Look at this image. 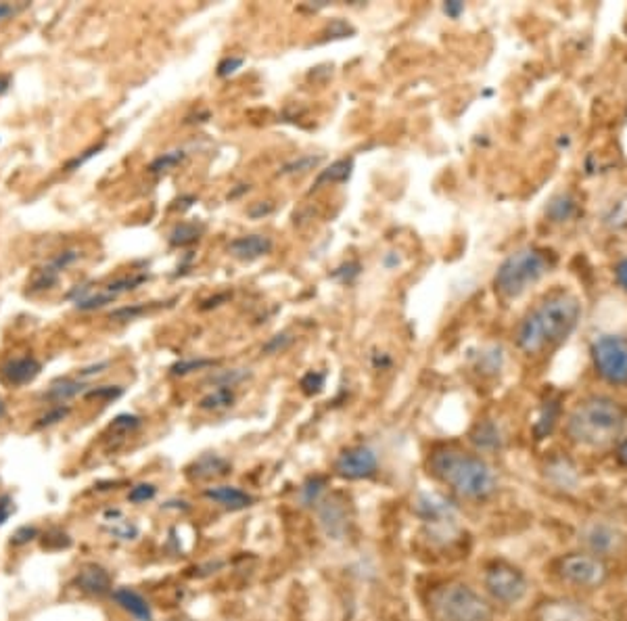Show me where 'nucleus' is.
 Returning <instances> with one entry per match:
<instances>
[{
	"label": "nucleus",
	"instance_id": "680f3d73",
	"mask_svg": "<svg viewBox=\"0 0 627 621\" xmlns=\"http://www.w3.org/2000/svg\"><path fill=\"white\" fill-rule=\"evenodd\" d=\"M11 84H13V78H11V75H6V73H4V75H0V97L9 92Z\"/></svg>",
	"mask_w": 627,
	"mask_h": 621
},
{
	"label": "nucleus",
	"instance_id": "de8ad7c7",
	"mask_svg": "<svg viewBox=\"0 0 627 621\" xmlns=\"http://www.w3.org/2000/svg\"><path fill=\"white\" fill-rule=\"evenodd\" d=\"M354 28L345 22V19H332L329 25V38H348L349 34H354Z\"/></svg>",
	"mask_w": 627,
	"mask_h": 621
},
{
	"label": "nucleus",
	"instance_id": "09e8293b",
	"mask_svg": "<svg viewBox=\"0 0 627 621\" xmlns=\"http://www.w3.org/2000/svg\"><path fill=\"white\" fill-rule=\"evenodd\" d=\"M274 211V203H270V201H257V203H253L247 210L249 213V218H253V220H262V218H266L270 216V213Z\"/></svg>",
	"mask_w": 627,
	"mask_h": 621
},
{
	"label": "nucleus",
	"instance_id": "cd10ccee",
	"mask_svg": "<svg viewBox=\"0 0 627 621\" xmlns=\"http://www.w3.org/2000/svg\"><path fill=\"white\" fill-rule=\"evenodd\" d=\"M324 161V155H299L295 157V160L287 161L285 166H280L279 176H297V174H305L310 172V169H316L320 163Z\"/></svg>",
	"mask_w": 627,
	"mask_h": 621
},
{
	"label": "nucleus",
	"instance_id": "9d476101",
	"mask_svg": "<svg viewBox=\"0 0 627 621\" xmlns=\"http://www.w3.org/2000/svg\"><path fill=\"white\" fill-rule=\"evenodd\" d=\"M376 469H379V458L368 445H351V448L343 450L335 461L337 475L349 481L368 479L376 473Z\"/></svg>",
	"mask_w": 627,
	"mask_h": 621
},
{
	"label": "nucleus",
	"instance_id": "9b49d317",
	"mask_svg": "<svg viewBox=\"0 0 627 621\" xmlns=\"http://www.w3.org/2000/svg\"><path fill=\"white\" fill-rule=\"evenodd\" d=\"M533 621H600L594 608L571 599H550L539 602Z\"/></svg>",
	"mask_w": 627,
	"mask_h": 621
},
{
	"label": "nucleus",
	"instance_id": "a19ab883",
	"mask_svg": "<svg viewBox=\"0 0 627 621\" xmlns=\"http://www.w3.org/2000/svg\"><path fill=\"white\" fill-rule=\"evenodd\" d=\"M69 412H72V408H69V406L56 404L55 408H50V410H48L47 414H42V417L38 418L36 429H44V427H53V425H56V423H59V420L65 418Z\"/></svg>",
	"mask_w": 627,
	"mask_h": 621
},
{
	"label": "nucleus",
	"instance_id": "c03bdc74",
	"mask_svg": "<svg viewBox=\"0 0 627 621\" xmlns=\"http://www.w3.org/2000/svg\"><path fill=\"white\" fill-rule=\"evenodd\" d=\"M155 494H157V487L153 486V483H138V486L130 489L128 500L134 502V505H141V502L153 500Z\"/></svg>",
	"mask_w": 627,
	"mask_h": 621
},
{
	"label": "nucleus",
	"instance_id": "69168bd1",
	"mask_svg": "<svg viewBox=\"0 0 627 621\" xmlns=\"http://www.w3.org/2000/svg\"><path fill=\"white\" fill-rule=\"evenodd\" d=\"M166 621H193V619H188V617H169Z\"/></svg>",
	"mask_w": 627,
	"mask_h": 621
},
{
	"label": "nucleus",
	"instance_id": "ddd939ff",
	"mask_svg": "<svg viewBox=\"0 0 627 621\" xmlns=\"http://www.w3.org/2000/svg\"><path fill=\"white\" fill-rule=\"evenodd\" d=\"M73 586L88 596H105L113 592L109 571L97 563H86L73 577Z\"/></svg>",
	"mask_w": 627,
	"mask_h": 621
},
{
	"label": "nucleus",
	"instance_id": "79ce46f5",
	"mask_svg": "<svg viewBox=\"0 0 627 621\" xmlns=\"http://www.w3.org/2000/svg\"><path fill=\"white\" fill-rule=\"evenodd\" d=\"M105 149V142H99V144H94V147H90V149H86L84 151V153H80V155H75L73 157V160H69L67 163H65V168H63V169H65V172H73V169H80L82 166H84V163L86 161H90L92 160V157H97L99 153H100V151H103Z\"/></svg>",
	"mask_w": 627,
	"mask_h": 621
},
{
	"label": "nucleus",
	"instance_id": "7c9ffc66",
	"mask_svg": "<svg viewBox=\"0 0 627 621\" xmlns=\"http://www.w3.org/2000/svg\"><path fill=\"white\" fill-rule=\"evenodd\" d=\"M251 373L247 368H230V370H218V373H211L207 383H211L213 387H236L238 383L247 381Z\"/></svg>",
	"mask_w": 627,
	"mask_h": 621
},
{
	"label": "nucleus",
	"instance_id": "c9c22d12",
	"mask_svg": "<svg viewBox=\"0 0 627 621\" xmlns=\"http://www.w3.org/2000/svg\"><path fill=\"white\" fill-rule=\"evenodd\" d=\"M295 341V337L291 335L288 331H282V332H276V335H272L268 339L266 343L262 345V354H266V356H274V354H282V351L291 348V343Z\"/></svg>",
	"mask_w": 627,
	"mask_h": 621
},
{
	"label": "nucleus",
	"instance_id": "6ab92c4d",
	"mask_svg": "<svg viewBox=\"0 0 627 621\" xmlns=\"http://www.w3.org/2000/svg\"><path fill=\"white\" fill-rule=\"evenodd\" d=\"M417 513L425 521H433V523H443V521H451L454 517V508L451 502L442 498L437 494H423L417 502Z\"/></svg>",
	"mask_w": 627,
	"mask_h": 621
},
{
	"label": "nucleus",
	"instance_id": "b1692460",
	"mask_svg": "<svg viewBox=\"0 0 627 621\" xmlns=\"http://www.w3.org/2000/svg\"><path fill=\"white\" fill-rule=\"evenodd\" d=\"M61 266L56 263L55 260H50L47 266H42V268H38L34 276L30 279V289L28 291L30 293H40V291H48V289H53L56 282H59V276H61Z\"/></svg>",
	"mask_w": 627,
	"mask_h": 621
},
{
	"label": "nucleus",
	"instance_id": "8fccbe9b",
	"mask_svg": "<svg viewBox=\"0 0 627 621\" xmlns=\"http://www.w3.org/2000/svg\"><path fill=\"white\" fill-rule=\"evenodd\" d=\"M109 368V362L103 360V362H94L90 364V367H84V368H80L78 370V379H90V376H97V375H103L105 370Z\"/></svg>",
	"mask_w": 627,
	"mask_h": 621
},
{
	"label": "nucleus",
	"instance_id": "e2e57ef3",
	"mask_svg": "<svg viewBox=\"0 0 627 621\" xmlns=\"http://www.w3.org/2000/svg\"><path fill=\"white\" fill-rule=\"evenodd\" d=\"M247 191H249V185H238V188H235V191H232L228 197L235 199V197H238V194H243V193H247Z\"/></svg>",
	"mask_w": 627,
	"mask_h": 621
},
{
	"label": "nucleus",
	"instance_id": "f8f14e48",
	"mask_svg": "<svg viewBox=\"0 0 627 621\" xmlns=\"http://www.w3.org/2000/svg\"><path fill=\"white\" fill-rule=\"evenodd\" d=\"M318 519L324 533L332 539H341L349 530L351 506L343 494H332L318 502Z\"/></svg>",
	"mask_w": 627,
	"mask_h": 621
},
{
	"label": "nucleus",
	"instance_id": "f3484780",
	"mask_svg": "<svg viewBox=\"0 0 627 621\" xmlns=\"http://www.w3.org/2000/svg\"><path fill=\"white\" fill-rule=\"evenodd\" d=\"M203 496L207 500L216 502V505L230 508V511H243V508H247L253 505V496L243 492L241 487L235 486H213L207 487Z\"/></svg>",
	"mask_w": 627,
	"mask_h": 621
},
{
	"label": "nucleus",
	"instance_id": "72a5a7b5",
	"mask_svg": "<svg viewBox=\"0 0 627 621\" xmlns=\"http://www.w3.org/2000/svg\"><path fill=\"white\" fill-rule=\"evenodd\" d=\"M362 270L364 268H362L360 262L349 260V262L339 263V266L331 272V279L337 280V282H341V285H354V282L360 279Z\"/></svg>",
	"mask_w": 627,
	"mask_h": 621
},
{
	"label": "nucleus",
	"instance_id": "5fc2aeb1",
	"mask_svg": "<svg viewBox=\"0 0 627 621\" xmlns=\"http://www.w3.org/2000/svg\"><path fill=\"white\" fill-rule=\"evenodd\" d=\"M23 9H28V3H23V4L0 3V22H4V19H9V17H15L17 13H21Z\"/></svg>",
	"mask_w": 627,
	"mask_h": 621
},
{
	"label": "nucleus",
	"instance_id": "a18cd8bd",
	"mask_svg": "<svg viewBox=\"0 0 627 621\" xmlns=\"http://www.w3.org/2000/svg\"><path fill=\"white\" fill-rule=\"evenodd\" d=\"M243 63H245L243 56H226V59L218 63V69H216L218 78H230V75H235L238 69L243 67Z\"/></svg>",
	"mask_w": 627,
	"mask_h": 621
},
{
	"label": "nucleus",
	"instance_id": "473e14b6",
	"mask_svg": "<svg viewBox=\"0 0 627 621\" xmlns=\"http://www.w3.org/2000/svg\"><path fill=\"white\" fill-rule=\"evenodd\" d=\"M575 211V203L573 199L569 197V194H558L545 207V213H548V218L552 222H564V220L571 218V213Z\"/></svg>",
	"mask_w": 627,
	"mask_h": 621
},
{
	"label": "nucleus",
	"instance_id": "2f4dec72",
	"mask_svg": "<svg viewBox=\"0 0 627 621\" xmlns=\"http://www.w3.org/2000/svg\"><path fill=\"white\" fill-rule=\"evenodd\" d=\"M558 418V401L556 400H548L542 408V414H539V420L536 425H533V433H536L537 439H542L548 436L552 431V427H554Z\"/></svg>",
	"mask_w": 627,
	"mask_h": 621
},
{
	"label": "nucleus",
	"instance_id": "37998d69",
	"mask_svg": "<svg viewBox=\"0 0 627 621\" xmlns=\"http://www.w3.org/2000/svg\"><path fill=\"white\" fill-rule=\"evenodd\" d=\"M502 367V351L500 349H492V351H483L479 356V364H477V368L483 370V373H495V370H500Z\"/></svg>",
	"mask_w": 627,
	"mask_h": 621
},
{
	"label": "nucleus",
	"instance_id": "13d9d810",
	"mask_svg": "<svg viewBox=\"0 0 627 621\" xmlns=\"http://www.w3.org/2000/svg\"><path fill=\"white\" fill-rule=\"evenodd\" d=\"M401 263V257L398 251H387L385 255H382V266H385L387 270H395Z\"/></svg>",
	"mask_w": 627,
	"mask_h": 621
},
{
	"label": "nucleus",
	"instance_id": "a211bd4d",
	"mask_svg": "<svg viewBox=\"0 0 627 621\" xmlns=\"http://www.w3.org/2000/svg\"><path fill=\"white\" fill-rule=\"evenodd\" d=\"M583 542L588 544V548L592 550V555H605V552L617 550L623 538L619 536L617 531L611 530L606 525H592L589 530L583 533Z\"/></svg>",
	"mask_w": 627,
	"mask_h": 621
},
{
	"label": "nucleus",
	"instance_id": "6e6552de",
	"mask_svg": "<svg viewBox=\"0 0 627 621\" xmlns=\"http://www.w3.org/2000/svg\"><path fill=\"white\" fill-rule=\"evenodd\" d=\"M558 575L577 588H598L608 580V567L600 556L588 552L564 555L556 563Z\"/></svg>",
	"mask_w": 627,
	"mask_h": 621
},
{
	"label": "nucleus",
	"instance_id": "ea45409f",
	"mask_svg": "<svg viewBox=\"0 0 627 621\" xmlns=\"http://www.w3.org/2000/svg\"><path fill=\"white\" fill-rule=\"evenodd\" d=\"M141 425H142V418L136 417V414H117V417L113 418V423L109 425V429L113 433H122V436H125V433L136 431Z\"/></svg>",
	"mask_w": 627,
	"mask_h": 621
},
{
	"label": "nucleus",
	"instance_id": "5701e85b",
	"mask_svg": "<svg viewBox=\"0 0 627 621\" xmlns=\"http://www.w3.org/2000/svg\"><path fill=\"white\" fill-rule=\"evenodd\" d=\"M205 226L201 222H180L176 224L172 232H169L167 243L172 247H188V245L197 243L201 237H203Z\"/></svg>",
	"mask_w": 627,
	"mask_h": 621
},
{
	"label": "nucleus",
	"instance_id": "c85d7f7f",
	"mask_svg": "<svg viewBox=\"0 0 627 621\" xmlns=\"http://www.w3.org/2000/svg\"><path fill=\"white\" fill-rule=\"evenodd\" d=\"M213 367H218V360H213V358H186V360L174 362L172 368H169V375L186 376V375L199 373V370L213 368Z\"/></svg>",
	"mask_w": 627,
	"mask_h": 621
},
{
	"label": "nucleus",
	"instance_id": "bb28decb",
	"mask_svg": "<svg viewBox=\"0 0 627 621\" xmlns=\"http://www.w3.org/2000/svg\"><path fill=\"white\" fill-rule=\"evenodd\" d=\"M186 160V151L185 149H174V151H167V153H161V155H157L153 161L149 163V174H153V176H161V174H166L169 172V169H174L176 166H180L182 161Z\"/></svg>",
	"mask_w": 627,
	"mask_h": 621
},
{
	"label": "nucleus",
	"instance_id": "393cba45",
	"mask_svg": "<svg viewBox=\"0 0 627 621\" xmlns=\"http://www.w3.org/2000/svg\"><path fill=\"white\" fill-rule=\"evenodd\" d=\"M236 401V393L232 387H213L210 393H205L203 398L199 400V408L207 412H218L226 410Z\"/></svg>",
	"mask_w": 627,
	"mask_h": 621
},
{
	"label": "nucleus",
	"instance_id": "f03ea898",
	"mask_svg": "<svg viewBox=\"0 0 627 621\" xmlns=\"http://www.w3.org/2000/svg\"><path fill=\"white\" fill-rule=\"evenodd\" d=\"M429 470L435 479L467 500H485L495 489L489 464L481 456L458 445H442L433 450L429 456Z\"/></svg>",
	"mask_w": 627,
	"mask_h": 621
},
{
	"label": "nucleus",
	"instance_id": "f257e3e1",
	"mask_svg": "<svg viewBox=\"0 0 627 621\" xmlns=\"http://www.w3.org/2000/svg\"><path fill=\"white\" fill-rule=\"evenodd\" d=\"M581 318V301L571 291H552L525 314L517 326V345L536 356L567 341Z\"/></svg>",
	"mask_w": 627,
	"mask_h": 621
},
{
	"label": "nucleus",
	"instance_id": "0eeeda50",
	"mask_svg": "<svg viewBox=\"0 0 627 621\" xmlns=\"http://www.w3.org/2000/svg\"><path fill=\"white\" fill-rule=\"evenodd\" d=\"M147 280H149L147 272H138V274L122 276V279L109 282V285L100 287L99 291H92L90 285H82L78 289H73L67 298L73 299V304L78 310L92 312V310H100V307H105V304L107 306L113 304V301L122 298V295L134 291V289H138Z\"/></svg>",
	"mask_w": 627,
	"mask_h": 621
},
{
	"label": "nucleus",
	"instance_id": "0e129e2a",
	"mask_svg": "<svg viewBox=\"0 0 627 621\" xmlns=\"http://www.w3.org/2000/svg\"><path fill=\"white\" fill-rule=\"evenodd\" d=\"M4 412H6V406H4V401H3V400H0V418H3V417H4Z\"/></svg>",
	"mask_w": 627,
	"mask_h": 621
},
{
	"label": "nucleus",
	"instance_id": "3c124183",
	"mask_svg": "<svg viewBox=\"0 0 627 621\" xmlns=\"http://www.w3.org/2000/svg\"><path fill=\"white\" fill-rule=\"evenodd\" d=\"M47 539L42 542V548H47V546L50 542H56V550H61V548H67L69 544H72V539H69L67 533H63V531H53V533H48V536H44Z\"/></svg>",
	"mask_w": 627,
	"mask_h": 621
},
{
	"label": "nucleus",
	"instance_id": "dca6fc26",
	"mask_svg": "<svg viewBox=\"0 0 627 621\" xmlns=\"http://www.w3.org/2000/svg\"><path fill=\"white\" fill-rule=\"evenodd\" d=\"M230 473V462L218 454H203L186 469L193 481H213Z\"/></svg>",
	"mask_w": 627,
	"mask_h": 621
},
{
	"label": "nucleus",
	"instance_id": "2eb2a0df",
	"mask_svg": "<svg viewBox=\"0 0 627 621\" xmlns=\"http://www.w3.org/2000/svg\"><path fill=\"white\" fill-rule=\"evenodd\" d=\"M272 247H274L272 238L266 235H243V237L232 238L228 245V254L241 262H253V260H260L263 255H268L270 251H272Z\"/></svg>",
	"mask_w": 627,
	"mask_h": 621
},
{
	"label": "nucleus",
	"instance_id": "4468645a",
	"mask_svg": "<svg viewBox=\"0 0 627 621\" xmlns=\"http://www.w3.org/2000/svg\"><path fill=\"white\" fill-rule=\"evenodd\" d=\"M42 364L40 360H36L34 356H21V358H11L6 360L3 367H0V376L6 385L11 387H21L28 385L40 375Z\"/></svg>",
	"mask_w": 627,
	"mask_h": 621
},
{
	"label": "nucleus",
	"instance_id": "412c9836",
	"mask_svg": "<svg viewBox=\"0 0 627 621\" xmlns=\"http://www.w3.org/2000/svg\"><path fill=\"white\" fill-rule=\"evenodd\" d=\"M90 385H86L82 379H72V376H59L50 383V387L44 392L42 398L48 401H55V404H65L75 395H84Z\"/></svg>",
	"mask_w": 627,
	"mask_h": 621
},
{
	"label": "nucleus",
	"instance_id": "603ef678",
	"mask_svg": "<svg viewBox=\"0 0 627 621\" xmlns=\"http://www.w3.org/2000/svg\"><path fill=\"white\" fill-rule=\"evenodd\" d=\"M442 11L445 17L458 19L464 11H467V6H464V3H460V0H448V3L442 4Z\"/></svg>",
	"mask_w": 627,
	"mask_h": 621
},
{
	"label": "nucleus",
	"instance_id": "f704fd0d",
	"mask_svg": "<svg viewBox=\"0 0 627 621\" xmlns=\"http://www.w3.org/2000/svg\"><path fill=\"white\" fill-rule=\"evenodd\" d=\"M324 487H326L324 477H310V479L304 483V487H301V500H304V505L305 506L318 505L320 494L324 492Z\"/></svg>",
	"mask_w": 627,
	"mask_h": 621
},
{
	"label": "nucleus",
	"instance_id": "c756f323",
	"mask_svg": "<svg viewBox=\"0 0 627 621\" xmlns=\"http://www.w3.org/2000/svg\"><path fill=\"white\" fill-rule=\"evenodd\" d=\"M105 521H107V525H109V531L116 538H122V539H134L136 538V533H138L136 525L130 523L128 519H124L119 511L105 513Z\"/></svg>",
	"mask_w": 627,
	"mask_h": 621
},
{
	"label": "nucleus",
	"instance_id": "bf43d9fd",
	"mask_svg": "<svg viewBox=\"0 0 627 621\" xmlns=\"http://www.w3.org/2000/svg\"><path fill=\"white\" fill-rule=\"evenodd\" d=\"M226 299H230V293H219V295H216V298L205 299L203 304H201V310H211V307H218Z\"/></svg>",
	"mask_w": 627,
	"mask_h": 621
},
{
	"label": "nucleus",
	"instance_id": "49530a36",
	"mask_svg": "<svg viewBox=\"0 0 627 621\" xmlns=\"http://www.w3.org/2000/svg\"><path fill=\"white\" fill-rule=\"evenodd\" d=\"M38 538V530L34 525H23V527H19V530L13 533L11 536V544L13 546H25V544H30L31 539H36Z\"/></svg>",
	"mask_w": 627,
	"mask_h": 621
},
{
	"label": "nucleus",
	"instance_id": "1a4fd4ad",
	"mask_svg": "<svg viewBox=\"0 0 627 621\" xmlns=\"http://www.w3.org/2000/svg\"><path fill=\"white\" fill-rule=\"evenodd\" d=\"M485 588L494 600L502 602V605H514V602L523 600L529 586H527L523 571L511 563L494 561L485 569Z\"/></svg>",
	"mask_w": 627,
	"mask_h": 621
},
{
	"label": "nucleus",
	"instance_id": "39448f33",
	"mask_svg": "<svg viewBox=\"0 0 627 621\" xmlns=\"http://www.w3.org/2000/svg\"><path fill=\"white\" fill-rule=\"evenodd\" d=\"M426 607L433 621H492V605L462 582H443L431 588Z\"/></svg>",
	"mask_w": 627,
	"mask_h": 621
},
{
	"label": "nucleus",
	"instance_id": "6e6d98bb",
	"mask_svg": "<svg viewBox=\"0 0 627 621\" xmlns=\"http://www.w3.org/2000/svg\"><path fill=\"white\" fill-rule=\"evenodd\" d=\"M614 280H617V285L627 291V257L617 262V266H614Z\"/></svg>",
	"mask_w": 627,
	"mask_h": 621
},
{
	"label": "nucleus",
	"instance_id": "20e7f679",
	"mask_svg": "<svg viewBox=\"0 0 627 621\" xmlns=\"http://www.w3.org/2000/svg\"><path fill=\"white\" fill-rule=\"evenodd\" d=\"M554 254L537 247L514 251L500 263L494 276L495 293L502 299H517L527 289L536 285L554 266Z\"/></svg>",
	"mask_w": 627,
	"mask_h": 621
},
{
	"label": "nucleus",
	"instance_id": "58836bf2",
	"mask_svg": "<svg viewBox=\"0 0 627 621\" xmlns=\"http://www.w3.org/2000/svg\"><path fill=\"white\" fill-rule=\"evenodd\" d=\"M150 310V306L147 304H132V306H122L117 310L111 312V320H117V323H130V320L141 318L142 314H147Z\"/></svg>",
	"mask_w": 627,
	"mask_h": 621
},
{
	"label": "nucleus",
	"instance_id": "e433bc0d",
	"mask_svg": "<svg viewBox=\"0 0 627 621\" xmlns=\"http://www.w3.org/2000/svg\"><path fill=\"white\" fill-rule=\"evenodd\" d=\"M324 383H326L324 373H320V370H310V373L301 376L299 387L305 395H318L324 389Z\"/></svg>",
	"mask_w": 627,
	"mask_h": 621
},
{
	"label": "nucleus",
	"instance_id": "4be33fe9",
	"mask_svg": "<svg viewBox=\"0 0 627 621\" xmlns=\"http://www.w3.org/2000/svg\"><path fill=\"white\" fill-rule=\"evenodd\" d=\"M351 172H354V160L351 157H343V160L332 161L329 168L320 169V174L314 180V188L324 186V185H339V182H348L351 178Z\"/></svg>",
	"mask_w": 627,
	"mask_h": 621
},
{
	"label": "nucleus",
	"instance_id": "864d4df0",
	"mask_svg": "<svg viewBox=\"0 0 627 621\" xmlns=\"http://www.w3.org/2000/svg\"><path fill=\"white\" fill-rule=\"evenodd\" d=\"M370 362H373V367L374 370H387V368H391V356L385 354V351H374L373 356H370Z\"/></svg>",
	"mask_w": 627,
	"mask_h": 621
},
{
	"label": "nucleus",
	"instance_id": "7ed1b4c3",
	"mask_svg": "<svg viewBox=\"0 0 627 621\" xmlns=\"http://www.w3.org/2000/svg\"><path fill=\"white\" fill-rule=\"evenodd\" d=\"M627 423V410L608 395H589L567 418V436L586 448H606L617 442Z\"/></svg>",
	"mask_w": 627,
	"mask_h": 621
},
{
	"label": "nucleus",
	"instance_id": "4d7b16f0",
	"mask_svg": "<svg viewBox=\"0 0 627 621\" xmlns=\"http://www.w3.org/2000/svg\"><path fill=\"white\" fill-rule=\"evenodd\" d=\"M13 513H15V505H13L9 496H3L0 498V525H4Z\"/></svg>",
	"mask_w": 627,
	"mask_h": 621
},
{
	"label": "nucleus",
	"instance_id": "052dcab7",
	"mask_svg": "<svg viewBox=\"0 0 627 621\" xmlns=\"http://www.w3.org/2000/svg\"><path fill=\"white\" fill-rule=\"evenodd\" d=\"M617 461L627 469V439L619 442V445H617Z\"/></svg>",
	"mask_w": 627,
	"mask_h": 621
},
{
	"label": "nucleus",
	"instance_id": "423d86ee",
	"mask_svg": "<svg viewBox=\"0 0 627 621\" xmlns=\"http://www.w3.org/2000/svg\"><path fill=\"white\" fill-rule=\"evenodd\" d=\"M592 360L602 379L621 385L627 383V341L617 335H602L592 345Z\"/></svg>",
	"mask_w": 627,
	"mask_h": 621
},
{
	"label": "nucleus",
	"instance_id": "aec40b11",
	"mask_svg": "<svg viewBox=\"0 0 627 621\" xmlns=\"http://www.w3.org/2000/svg\"><path fill=\"white\" fill-rule=\"evenodd\" d=\"M111 596H113V600H116L125 613H130L136 621H153V611H150V605L142 599L141 594L136 592V590L117 588V590H113Z\"/></svg>",
	"mask_w": 627,
	"mask_h": 621
},
{
	"label": "nucleus",
	"instance_id": "a878e982",
	"mask_svg": "<svg viewBox=\"0 0 627 621\" xmlns=\"http://www.w3.org/2000/svg\"><path fill=\"white\" fill-rule=\"evenodd\" d=\"M470 442L479 450H495L500 445V431L492 420H481L470 431Z\"/></svg>",
	"mask_w": 627,
	"mask_h": 621
},
{
	"label": "nucleus",
	"instance_id": "4c0bfd02",
	"mask_svg": "<svg viewBox=\"0 0 627 621\" xmlns=\"http://www.w3.org/2000/svg\"><path fill=\"white\" fill-rule=\"evenodd\" d=\"M122 395H124V387L122 385H97V387L90 385V389H88V392L84 393V398L86 400L111 401V400L122 398Z\"/></svg>",
	"mask_w": 627,
	"mask_h": 621
}]
</instances>
